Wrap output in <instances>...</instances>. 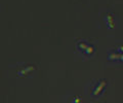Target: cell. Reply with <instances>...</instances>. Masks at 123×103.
<instances>
[{
	"mask_svg": "<svg viewBox=\"0 0 123 103\" xmlns=\"http://www.w3.org/2000/svg\"><path fill=\"white\" fill-rule=\"evenodd\" d=\"M106 88V82L105 81H98V82H93L92 85L89 87V93H90V96L92 97H98L102 94V92H104Z\"/></svg>",
	"mask_w": 123,
	"mask_h": 103,
	"instance_id": "obj_1",
	"label": "cell"
},
{
	"mask_svg": "<svg viewBox=\"0 0 123 103\" xmlns=\"http://www.w3.org/2000/svg\"><path fill=\"white\" fill-rule=\"evenodd\" d=\"M77 48H78L79 51L81 52L82 54H84V55H91L92 53L94 52L93 45L90 44V43H88L87 41H85V40L79 41V42L77 43Z\"/></svg>",
	"mask_w": 123,
	"mask_h": 103,
	"instance_id": "obj_2",
	"label": "cell"
},
{
	"mask_svg": "<svg viewBox=\"0 0 123 103\" xmlns=\"http://www.w3.org/2000/svg\"><path fill=\"white\" fill-rule=\"evenodd\" d=\"M109 60L113 61H123V45H120L117 48H114L113 51L109 52L108 54Z\"/></svg>",
	"mask_w": 123,
	"mask_h": 103,
	"instance_id": "obj_3",
	"label": "cell"
}]
</instances>
